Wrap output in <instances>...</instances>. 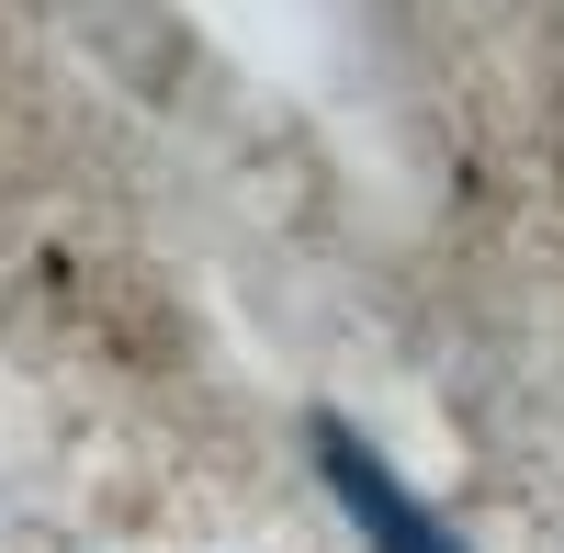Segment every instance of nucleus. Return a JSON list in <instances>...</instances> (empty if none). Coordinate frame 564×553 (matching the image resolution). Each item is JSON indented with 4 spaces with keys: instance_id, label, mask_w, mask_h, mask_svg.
<instances>
[{
    "instance_id": "obj_1",
    "label": "nucleus",
    "mask_w": 564,
    "mask_h": 553,
    "mask_svg": "<svg viewBox=\"0 0 564 553\" xmlns=\"http://www.w3.org/2000/svg\"><path fill=\"white\" fill-rule=\"evenodd\" d=\"M305 452H316L327 497H339V520L361 531V553H475V542H463V531H452V520H441V509H430V497H417L350 419H316Z\"/></svg>"
}]
</instances>
